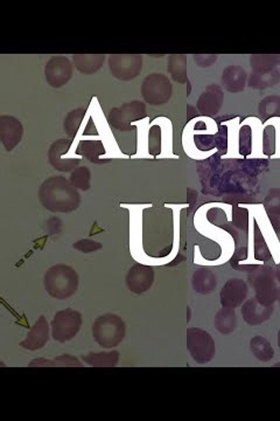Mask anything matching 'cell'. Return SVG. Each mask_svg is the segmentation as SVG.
<instances>
[{
    "label": "cell",
    "mask_w": 280,
    "mask_h": 421,
    "mask_svg": "<svg viewBox=\"0 0 280 421\" xmlns=\"http://www.w3.org/2000/svg\"><path fill=\"white\" fill-rule=\"evenodd\" d=\"M39 201L47 210L54 213H70L81 204L76 187L64 176L47 178L39 189Z\"/></svg>",
    "instance_id": "cell-1"
},
{
    "label": "cell",
    "mask_w": 280,
    "mask_h": 421,
    "mask_svg": "<svg viewBox=\"0 0 280 421\" xmlns=\"http://www.w3.org/2000/svg\"><path fill=\"white\" fill-rule=\"evenodd\" d=\"M86 109L83 108H77L74 111H69L64 120V129L66 134L69 136L70 140H73L80 130L81 124L83 122L86 117Z\"/></svg>",
    "instance_id": "cell-25"
},
{
    "label": "cell",
    "mask_w": 280,
    "mask_h": 421,
    "mask_svg": "<svg viewBox=\"0 0 280 421\" xmlns=\"http://www.w3.org/2000/svg\"><path fill=\"white\" fill-rule=\"evenodd\" d=\"M146 115V106L140 101H131L119 107L112 108L107 120L111 127L119 131H131L134 122L141 120Z\"/></svg>",
    "instance_id": "cell-6"
},
{
    "label": "cell",
    "mask_w": 280,
    "mask_h": 421,
    "mask_svg": "<svg viewBox=\"0 0 280 421\" xmlns=\"http://www.w3.org/2000/svg\"><path fill=\"white\" fill-rule=\"evenodd\" d=\"M278 347H279L280 349V329L279 331H278Z\"/></svg>",
    "instance_id": "cell-32"
},
{
    "label": "cell",
    "mask_w": 280,
    "mask_h": 421,
    "mask_svg": "<svg viewBox=\"0 0 280 421\" xmlns=\"http://www.w3.org/2000/svg\"><path fill=\"white\" fill-rule=\"evenodd\" d=\"M80 278L77 271L68 264H54L44 276L45 291L57 300H67L78 289Z\"/></svg>",
    "instance_id": "cell-2"
},
{
    "label": "cell",
    "mask_w": 280,
    "mask_h": 421,
    "mask_svg": "<svg viewBox=\"0 0 280 421\" xmlns=\"http://www.w3.org/2000/svg\"><path fill=\"white\" fill-rule=\"evenodd\" d=\"M73 247L82 253H93V252L100 251V248L103 247V245L89 239H82L75 242Z\"/></svg>",
    "instance_id": "cell-30"
},
{
    "label": "cell",
    "mask_w": 280,
    "mask_h": 421,
    "mask_svg": "<svg viewBox=\"0 0 280 421\" xmlns=\"http://www.w3.org/2000/svg\"><path fill=\"white\" fill-rule=\"evenodd\" d=\"M168 72L174 81L185 84L187 81V61L185 55H172L168 61Z\"/></svg>",
    "instance_id": "cell-27"
},
{
    "label": "cell",
    "mask_w": 280,
    "mask_h": 421,
    "mask_svg": "<svg viewBox=\"0 0 280 421\" xmlns=\"http://www.w3.org/2000/svg\"><path fill=\"white\" fill-rule=\"evenodd\" d=\"M23 136V123L17 117L11 115L0 116V140L5 150H13L21 143Z\"/></svg>",
    "instance_id": "cell-13"
},
{
    "label": "cell",
    "mask_w": 280,
    "mask_h": 421,
    "mask_svg": "<svg viewBox=\"0 0 280 421\" xmlns=\"http://www.w3.org/2000/svg\"><path fill=\"white\" fill-rule=\"evenodd\" d=\"M119 357L118 351H109V352H97V354L91 352L83 356L82 359L93 368H114L118 364Z\"/></svg>",
    "instance_id": "cell-22"
},
{
    "label": "cell",
    "mask_w": 280,
    "mask_h": 421,
    "mask_svg": "<svg viewBox=\"0 0 280 421\" xmlns=\"http://www.w3.org/2000/svg\"><path fill=\"white\" fill-rule=\"evenodd\" d=\"M78 154L93 163L100 164V157L104 155L103 143L100 140H83L78 145Z\"/></svg>",
    "instance_id": "cell-26"
},
{
    "label": "cell",
    "mask_w": 280,
    "mask_h": 421,
    "mask_svg": "<svg viewBox=\"0 0 280 421\" xmlns=\"http://www.w3.org/2000/svg\"><path fill=\"white\" fill-rule=\"evenodd\" d=\"M73 61L64 55H54L45 66V79L50 87L59 89L71 80L74 74Z\"/></svg>",
    "instance_id": "cell-9"
},
{
    "label": "cell",
    "mask_w": 280,
    "mask_h": 421,
    "mask_svg": "<svg viewBox=\"0 0 280 421\" xmlns=\"http://www.w3.org/2000/svg\"><path fill=\"white\" fill-rule=\"evenodd\" d=\"M215 329L222 335H229L237 327V318L235 310L231 308H222L215 316Z\"/></svg>",
    "instance_id": "cell-23"
},
{
    "label": "cell",
    "mask_w": 280,
    "mask_h": 421,
    "mask_svg": "<svg viewBox=\"0 0 280 421\" xmlns=\"http://www.w3.org/2000/svg\"><path fill=\"white\" fill-rule=\"evenodd\" d=\"M251 284L256 291V300L264 305L272 307L278 296L277 287L267 271L258 269L250 276Z\"/></svg>",
    "instance_id": "cell-12"
},
{
    "label": "cell",
    "mask_w": 280,
    "mask_h": 421,
    "mask_svg": "<svg viewBox=\"0 0 280 421\" xmlns=\"http://www.w3.org/2000/svg\"><path fill=\"white\" fill-rule=\"evenodd\" d=\"M111 75L119 81H131L141 73L143 55L140 54H111L107 57Z\"/></svg>",
    "instance_id": "cell-7"
},
{
    "label": "cell",
    "mask_w": 280,
    "mask_h": 421,
    "mask_svg": "<svg viewBox=\"0 0 280 421\" xmlns=\"http://www.w3.org/2000/svg\"><path fill=\"white\" fill-rule=\"evenodd\" d=\"M74 67L76 68L81 74L93 75L96 74L100 68L103 67L104 62L107 61V55L104 54H74Z\"/></svg>",
    "instance_id": "cell-18"
},
{
    "label": "cell",
    "mask_w": 280,
    "mask_h": 421,
    "mask_svg": "<svg viewBox=\"0 0 280 421\" xmlns=\"http://www.w3.org/2000/svg\"><path fill=\"white\" fill-rule=\"evenodd\" d=\"M247 82V73L240 66H229L222 73V84L231 93L244 91Z\"/></svg>",
    "instance_id": "cell-19"
},
{
    "label": "cell",
    "mask_w": 280,
    "mask_h": 421,
    "mask_svg": "<svg viewBox=\"0 0 280 421\" xmlns=\"http://www.w3.org/2000/svg\"><path fill=\"white\" fill-rule=\"evenodd\" d=\"M187 349L197 364H207L216 354V345L211 335L200 327L187 330Z\"/></svg>",
    "instance_id": "cell-5"
},
{
    "label": "cell",
    "mask_w": 280,
    "mask_h": 421,
    "mask_svg": "<svg viewBox=\"0 0 280 421\" xmlns=\"http://www.w3.org/2000/svg\"><path fill=\"white\" fill-rule=\"evenodd\" d=\"M192 284H193L194 291L199 294H210L216 288V274L208 268H200L194 273Z\"/></svg>",
    "instance_id": "cell-20"
},
{
    "label": "cell",
    "mask_w": 280,
    "mask_h": 421,
    "mask_svg": "<svg viewBox=\"0 0 280 421\" xmlns=\"http://www.w3.org/2000/svg\"><path fill=\"white\" fill-rule=\"evenodd\" d=\"M125 334L127 325L118 315H100L93 322V337L102 348H116L123 342Z\"/></svg>",
    "instance_id": "cell-3"
},
{
    "label": "cell",
    "mask_w": 280,
    "mask_h": 421,
    "mask_svg": "<svg viewBox=\"0 0 280 421\" xmlns=\"http://www.w3.org/2000/svg\"><path fill=\"white\" fill-rule=\"evenodd\" d=\"M240 313L247 325H259L272 316L274 308L264 305L257 301L256 298H250L243 304Z\"/></svg>",
    "instance_id": "cell-17"
},
{
    "label": "cell",
    "mask_w": 280,
    "mask_h": 421,
    "mask_svg": "<svg viewBox=\"0 0 280 421\" xmlns=\"http://www.w3.org/2000/svg\"><path fill=\"white\" fill-rule=\"evenodd\" d=\"M140 91L146 103L161 106L170 101L172 96V84L168 77L163 74L153 73L144 79Z\"/></svg>",
    "instance_id": "cell-8"
},
{
    "label": "cell",
    "mask_w": 280,
    "mask_h": 421,
    "mask_svg": "<svg viewBox=\"0 0 280 421\" xmlns=\"http://www.w3.org/2000/svg\"><path fill=\"white\" fill-rule=\"evenodd\" d=\"M274 84V74L271 70H263V72H254L249 79V87L256 89H263Z\"/></svg>",
    "instance_id": "cell-29"
},
{
    "label": "cell",
    "mask_w": 280,
    "mask_h": 421,
    "mask_svg": "<svg viewBox=\"0 0 280 421\" xmlns=\"http://www.w3.org/2000/svg\"><path fill=\"white\" fill-rule=\"evenodd\" d=\"M71 145H73V142L67 138L55 140L50 145L49 150H48V161L55 170L60 171V172H69L78 167L80 159H77V158L76 159L70 158L68 161L64 159V155L68 154Z\"/></svg>",
    "instance_id": "cell-11"
},
{
    "label": "cell",
    "mask_w": 280,
    "mask_h": 421,
    "mask_svg": "<svg viewBox=\"0 0 280 421\" xmlns=\"http://www.w3.org/2000/svg\"><path fill=\"white\" fill-rule=\"evenodd\" d=\"M49 325L45 316H40L37 321L30 327V332L21 343V347L25 350L37 351L44 348L49 341Z\"/></svg>",
    "instance_id": "cell-15"
},
{
    "label": "cell",
    "mask_w": 280,
    "mask_h": 421,
    "mask_svg": "<svg viewBox=\"0 0 280 421\" xmlns=\"http://www.w3.org/2000/svg\"><path fill=\"white\" fill-rule=\"evenodd\" d=\"M247 293H249V287L243 280L231 279L224 284V287L221 291L222 307L231 308V309L240 307L247 298Z\"/></svg>",
    "instance_id": "cell-14"
},
{
    "label": "cell",
    "mask_w": 280,
    "mask_h": 421,
    "mask_svg": "<svg viewBox=\"0 0 280 421\" xmlns=\"http://www.w3.org/2000/svg\"><path fill=\"white\" fill-rule=\"evenodd\" d=\"M195 62L204 66V67H208L210 64H215L217 60V55H194Z\"/></svg>",
    "instance_id": "cell-31"
},
{
    "label": "cell",
    "mask_w": 280,
    "mask_h": 421,
    "mask_svg": "<svg viewBox=\"0 0 280 421\" xmlns=\"http://www.w3.org/2000/svg\"><path fill=\"white\" fill-rule=\"evenodd\" d=\"M250 350L260 361H270L274 357V350L270 342L262 336H256L250 341Z\"/></svg>",
    "instance_id": "cell-24"
},
{
    "label": "cell",
    "mask_w": 280,
    "mask_h": 421,
    "mask_svg": "<svg viewBox=\"0 0 280 421\" xmlns=\"http://www.w3.org/2000/svg\"><path fill=\"white\" fill-rule=\"evenodd\" d=\"M127 287L134 294L141 295L150 291L154 282L153 268L145 264H136L129 269Z\"/></svg>",
    "instance_id": "cell-10"
},
{
    "label": "cell",
    "mask_w": 280,
    "mask_h": 421,
    "mask_svg": "<svg viewBox=\"0 0 280 421\" xmlns=\"http://www.w3.org/2000/svg\"><path fill=\"white\" fill-rule=\"evenodd\" d=\"M30 368H81L83 364L78 358L71 354H62L53 359L46 358H37L30 363Z\"/></svg>",
    "instance_id": "cell-21"
},
{
    "label": "cell",
    "mask_w": 280,
    "mask_h": 421,
    "mask_svg": "<svg viewBox=\"0 0 280 421\" xmlns=\"http://www.w3.org/2000/svg\"><path fill=\"white\" fill-rule=\"evenodd\" d=\"M222 103H223V91L220 86L211 84L199 99L197 109L202 115L214 116L220 111Z\"/></svg>",
    "instance_id": "cell-16"
},
{
    "label": "cell",
    "mask_w": 280,
    "mask_h": 421,
    "mask_svg": "<svg viewBox=\"0 0 280 421\" xmlns=\"http://www.w3.org/2000/svg\"><path fill=\"white\" fill-rule=\"evenodd\" d=\"M69 181L77 190L88 191L91 189V172L87 167H77L70 174Z\"/></svg>",
    "instance_id": "cell-28"
},
{
    "label": "cell",
    "mask_w": 280,
    "mask_h": 421,
    "mask_svg": "<svg viewBox=\"0 0 280 421\" xmlns=\"http://www.w3.org/2000/svg\"><path fill=\"white\" fill-rule=\"evenodd\" d=\"M82 315L80 311L67 308L57 311L50 323V332L54 341L66 343L76 337L82 327Z\"/></svg>",
    "instance_id": "cell-4"
}]
</instances>
